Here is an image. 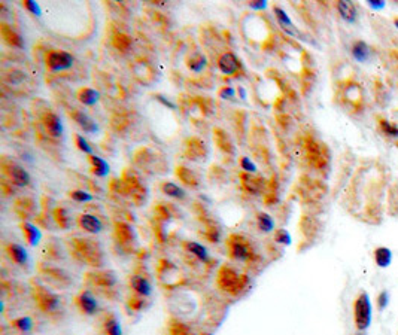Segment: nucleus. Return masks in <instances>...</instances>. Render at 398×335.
I'll list each match as a JSON object with an SVG mask.
<instances>
[{"instance_id":"obj_45","label":"nucleus","mask_w":398,"mask_h":335,"mask_svg":"<svg viewBox=\"0 0 398 335\" xmlns=\"http://www.w3.org/2000/svg\"><path fill=\"white\" fill-rule=\"evenodd\" d=\"M240 166H242V168H243L246 173L253 174L255 171H257V166H255L248 157H242V158H240Z\"/></svg>"},{"instance_id":"obj_1","label":"nucleus","mask_w":398,"mask_h":335,"mask_svg":"<svg viewBox=\"0 0 398 335\" xmlns=\"http://www.w3.org/2000/svg\"><path fill=\"white\" fill-rule=\"evenodd\" d=\"M72 241L69 243L70 246V253L81 262H85L93 267H99L103 264L105 256L103 251L97 241L91 238H70Z\"/></svg>"},{"instance_id":"obj_30","label":"nucleus","mask_w":398,"mask_h":335,"mask_svg":"<svg viewBox=\"0 0 398 335\" xmlns=\"http://www.w3.org/2000/svg\"><path fill=\"white\" fill-rule=\"evenodd\" d=\"M375 261L377 264V267L380 268H386L391 265L392 262V252L389 248H385V246H380L375 251Z\"/></svg>"},{"instance_id":"obj_18","label":"nucleus","mask_w":398,"mask_h":335,"mask_svg":"<svg viewBox=\"0 0 398 335\" xmlns=\"http://www.w3.org/2000/svg\"><path fill=\"white\" fill-rule=\"evenodd\" d=\"M337 11L342 17L343 21H346L348 24H354L358 20V12L356 8L352 2H348V0H342V2L337 3Z\"/></svg>"},{"instance_id":"obj_19","label":"nucleus","mask_w":398,"mask_h":335,"mask_svg":"<svg viewBox=\"0 0 398 335\" xmlns=\"http://www.w3.org/2000/svg\"><path fill=\"white\" fill-rule=\"evenodd\" d=\"M352 57L356 60L358 63H367L368 60L372 58V48L367 45L364 41H356L352 43Z\"/></svg>"},{"instance_id":"obj_28","label":"nucleus","mask_w":398,"mask_h":335,"mask_svg":"<svg viewBox=\"0 0 398 335\" xmlns=\"http://www.w3.org/2000/svg\"><path fill=\"white\" fill-rule=\"evenodd\" d=\"M185 248H187V252H189L191 255H194L198 261L206 262L209 259L208 249L203 245H200V243H197V241H187L185 243Z\"/></svg>"},{"instance_id":"obj_37","label":"nucleus","mask_w":398,"mask_h":335,"mask_svg":"<svg viewBox=\"0 0 398 335\" xmlns=\"http://www.w3.org/2000/svg\"><path fill=\"white\" fill-rule=\"evenodd\" d=\"M12 326L17 329V331H20V332H22V334H28V332H32V329H33V320L28 317V316H21V317H17V319H14L12 322Z\"/></svg>"},{"instance_id":"obj_52","label":"nucleus","mask_w":398,"mask_h":335,"mask_svg":"<svg viewBox=\"0 0 398 335\" xmlns=\"http://www.w3.org/2000/svg\"><path fill=\"white\" fill-rule=\"evenodd\" d=\"M394 24H395V27H397V28H398V17H397V18H395V20H394Z\"/></svg>"},{"instance_id":"obj_51","label":"nucleus","mask_w":398,"mask_h":335,"mask_svg":"<svg viewBox=\"0 0 398 335\" xmlns=\"http://www.w3.org/2000/svg\"><path fill=\"white\" fill-rule=\"evenodd\" d=\"M157 99H158V100H160V102H161V103H163L164 106H168L170 109H175V107H176V106H175V105H173L172 102H168V100H166V99H164L163 96H157Z\"/></svg>"},{"instance_id":"obj_32","label":"nucleus","mask_w":398,"mask_h":335,"mask_svg":"<svg viewBox=\"0 0 398 335\" xmlns=\"http://www.w3.org/2000/svg\"><path fill=\"white\" fill-rule=\"evenodd\" d=\"M90 163H91V167H93V173L96 176H99V177L107 176V173H109V164L103 158H100V157H97V155L93 154V155H90Z\"/></svg>"},{"instance_id":"obj_9","label":"nucleus","mask_w":398,"mask_h":335,"mask_svg":"<svg viewBox=\"0 0 398 335\" xmlns=\"http://www.w3.org/2000/svg\"><path fill=\"white\" fill-rule=\"evenodd\" d=\"M76 306H78V309H79L84 314H88V316L96 314V313H97V309H99L97 299H96V296H94L90 291H82V292L76 296Z\"/></svg>"},{"instance_id":"obj_43","label":"nucleus","mask_w":398,"mask_h":335,"mask_svg":"<svg viewBox=\"0 0 398 335\" xmlns=\"http://www.w3.org/2000/svg\"><path fill=\"white\" fill-rule=\"evenodd\" d=\"M274 240H276L277 243H280V245L290 246V245H291V234H290L287 230L280 228V230H277V231L274 232Z\"/></svg>"},{"instance_id":"obj_13","label":"nucleus","mask_w":398,"mask_h":335,"mask_svg":"<svg viewBox=\"0 0 398 335\" xmlns=\"http://www.w3.org/2000/svg\"><path fill=\"white\" fill-rule=\"evenodd\" d=\"M78 224L84 231H87L90 234H99L103 230L102 221L94 215H88V213H84V215H81L78 218Z\"/></svg>"},{"instance_id":"obj_41","label":"nucleus","mask_w":398,"mask_h":335,"mask_svg":"<svg viewBox=\"0 0 398 335\" xmlns=\"http://www.w3.org/2000/svg\"><path fill=\"white\" fill-rule=\"evenodd\" d=\"M70 198L78 201V203H87V201H91L93 200V195L88 194V192H85L82 189H75V191H70L69 192Z\"/></svg>"},{"instance_id":"obj_10","label":"nucleus","mask_w":398,"mask_h":335,"mask_svg":"<svg viewBox=\"0 0 398 335\" xmlns=\"http://www.w3.org/2000/svg\"><path fill=\"white\" fill-rule=\"evenodd\" d=\"M115 237L123 248H131L136 243V232L133 227L124 222H118L115 228Z\"/></svg>"},{"instance_id":"obj_39","label":"nucleus","mask_w":398,"mask_h":335,"mask_svg":"<svg viewBox=\"0 0 398 335\" xmlns=\"http://www.w3.org/2000/svg\"><path fill=\"white\" fill-rule=\"evenodd\" d=\"M187 146H188V149H189V154H191V155L205 158V152H203L205 143H203V142L197 140V139H191V140H189V145H187Z\"/></svg>"},{"instance_id":"obj_14","label":"nucleus","mask_w":398,"mask_h":335,"mask_svg":"<svg viewBox=\"0 0 398 335\" xmlns=\"http://www.w3.org/2000/svg\"><path fill=\"white\" fill-rule=\"evenodd\" d=\"M130 288L142 298H149L152 293V286L149 280L144 276H133L130 279Z\"/></svg>"},{"instance_id":"obj_50","label":"nucleus","mask_w":398,"mask_h":335,"mask_svg":"<svg viewBox=\"0 0 398 335\" xmlns=\"http://www.w3.org/2000/svg\"><path fill=\"white\" fill-rule=\"evenodd\" d=\"M249 6H251L252 9H258V11H261V9H266L267 3H266V2H263V0H257V2H252Z\"/></svg>"},{"instance_id":"obj_16","label":"nucleus","mask_w":398,"mask_h":335,"mask_svg":"<svg viewBox=\"0 0 398 335\" xmlns=\"http://www.w3.org/2000/svg\"><path fill=\"white\" fill-rule=\"evenodd\" d=\"M70 116L73 118L75 123L85 131V133H94L97 131V124L94 123V121L87 115V113H84L81 110H72L70 112Z\"/></svg>"},{"instance_id":"obj_26","label":"nucleus","mask_w":398,"mask_h":335,"mask_svg":"<svg viewBox=\"0 0 398 335\" xmlns=\"http://www.w3.org/2000/svg\"><path fill=\"white\" fill-rule=\"evenodd\" d=\"M45 274H46V277H48L49 280H54V285H57V286H63V288H66V286L70 285V279H69V276H67V274H66L63 270H59V268H49V270L45 271Z\"/></svg>"},{"instance_id":"obj_5","label":"nucleus","mask_w":398,"mask_h":335,"mask_svg":"<svg viewBox=\"0 0 398 335\" xmlns=\"http://www.w3.org/2000/svg\"><path fill=\"white\" fill-rule=\"evenodd\" d=\"M33 298L38 304V307L45 313H55L62 307L60 296L48 291L45 286L39 283H33Z\"/></svg>"},{"instance_id":"obj_21","label":"nucleus","mask_w":398,"mask_h":335,"mask_svg":"<svg viewBox=\"0 0 398 335\" xmlns=\"http://www.w3.org/2000/svg\"><path fill=\"white\" fill-rule=\"evenodd\" d=\"M6 253L18 265H25L28 261L27 251L21 245H18V243H9V245L6 246Z\"/></svg>"},{"instance_id":"obj_35","label":"nucleus","mask_w":398,"mask_h":335,"mask_svg":"<svg viewBox=\"0 0 398 335\" xmlns=\"http://www.w3.org/2000/svg\"><path fill=\"white\" fill-rule=\"evenodd\" d=\"M52 215H54V219H55L57 225H59L60 228L67 230V228L70 227L72 219H70V216H69V211H67L64 207H57V209L54 210Z\"/></svg>"},{"instance_id":"obj_31","label":"nucleus","mask_w":398,"mask_h":335,"mask_svg":"<svg viewBox=\"0 0 398 335\" xmlns=\"http://www.w3.org/2000/svg\"><path fill=\"white\" fill-rule=\"evenodd\" d=\"M213 139L215 142L218 143V146L224 150V152H229V154H234V146H233V142L230 140V137L227 136L222 130H215L213 131Z\"/></svg>"},{"instance_id":"obj_6","label":"nucleus","mask_w":398,"mask_h":335,"mask_svg":"<svg viewBox=\"0 0 398 335\" xmlns=\"http://www.w3.org/2000/svg\"><path fill=\"white\" fill-rule=\"evenodd\" d=\"M75 58L66 51H49L45 58V64L51 72L67 70L73 66Z\"/></svg>"},{"instance_id":"obj_15","label":"nucleus","mask_w":398,"mask_h":335,"mask_svg":"<svg viewBox=\"0 0 398 335\" xmlns=\"http://www.w3.org/2000/svg\"><path fill=\"white\" fill-rule=\"evenodd\" d=\"M273 12H274L276 18H277V22L280 24V27H282L283 30H285L287 33L294 35V36H298V38H303L301 33L295 28V25H294V22L291 21V18L288 17V14H287L285 11H283L282 8L274 6V8H273Z\"/></svg>"},{"instance_id":"obj_3","label":"nucleus","mask_w":398,"mask_h":335,"mask_svg":"<svg viewBox=\"0 0 398 335\" xmlns=\"http://www.w3.org/2000/svg\"><path fill=\"white\" fill-rule=\"evenodd\" d=\"M227 248L233 259L248 262L255 258V249L252 241L243 234H231L227 240Z\"/></svg>"},{"instance_id":"obj_48","label":"nucleus","mask_w":398,"mask_h":335,"mask_svg":"<svg viewBox=\"0 0 398 335\" xmlns=\"http://www.w3.org/2000/svg\"><path fill=\"white\" fill-rule=\"evenodd\" d=\"M24 8H25L27 11H30L32 14H35V15H41V8H39V5H38L36 2H32V0H25V2H24Z\"/></svg>"},{"instance_id":"obj_27","label":"nucleus","mask_w":398,"mask_h":335,"mask_svg":"<svg viewBox=\"0 0 398 335\" xmlns=\"http://www.w3.org/2000/svg\"><path fill=\"white\" fill-rule=\"evenodd\" d=\"M176 176L184 182L185 185H188V187H191V188H197L198 185H200V180H198V176L194 173V171H191L189 168H187V167H178L176 168Z\"/></svg>"},{"instance_id":"obj_11","label":"nucleus","mask_w":398,"mask_h":335,"mask_svg":"<svg viewBox=\"0 0 398 335\" xmlns=\"http://www.w3.org/2000/svg\"><path fill=\"white\" fill-rule=\"evenodd\" d=\"M43 127H45V131L51 137H60L63 134L62 119L59 118V115L54 113V112L45 113V116H43Z\"/></svg>"},{"instance_id":"obj_25","label":"nucleus","mask_w":398,"mask_h":335,"mask_svg":"<svg viewBox=\"0 0 398 335\" xmlns=\"http://www.w3.org/2000/svg\"><path fill=\"white\" fill-rule=\"evenodd\" d=\"M35 209H36L35 201L30 198H21L17 201V206H15V210L21 218H33Z\"/></svg>"},{"instance_id":"obj_23","label":"nucleus","mask_w":398,"mask_h":335,"mask_svg":"<svg viewBox=\"0 0 398 335\" xmlns=\"http://www.w3.org/2000/svg\"><path fill=\"white\" fill-rule=\"evenodd\" d=\"M21 231H22V234H24L27 243H28L30 246H36L38 243L41 241V238H42L41 230H39L36 225H33L32 222H28V221H25V222L21 224Z\"/></svg>"},{"instance_id":"obj_12","label":"nucleus","mask_w":398,"mask_h":335,"mask_svg":"<svg viewBox=\"0 0 398 335\" xmlns=\"http://www.w3.org/2000/svg\"><path fill=\"white\" fill-rule=\"evenodd\" d=\"M218 67L224 75H234L239 70V60L233 52H225L219 60H218Z\"/></svg>"},{"instance_id":"obj_7","label":"nucleus","mask_w":398,"mask_h":335,"mask_svg":"<svg viewBox=\"0 0 398 335\" xmlns=\"http://www.w3.org/2000/svg\"><path fill=\"white\" fill-rule=\"evenodd\" d=\"M2 166H3L5 174L11 180V184H14L15 187H27V185H30L32 177H30V174H28V171L24 167H21L20 164H17L14 161H8V160H3Z\"/></svg>"},{"instance_id":"obj_53","label":"nucleus","mask_w":398,"mask_h":335,"mask_svg":"<svg viewBox=\"0 0 398 335\" xmlns=\"http://www.w3.org/2000/svg\"><path fill=\"white\" fill-rule=\"evenodd\" d=\"M356 335H364V334H356Z\"/></svg>"},{"instance_id":"obj_33","label":"nucleus","mask_w":398,"mask_h":335,"mask_svg":"<svg viewBox=\"0 0 398 335\" xmlns=\"http://www.w3.org/2000/svg\"><path fill=\"white\" fill-rule=\"evenodd\" d=\"M103 329H105V334L106 335H123V328H121V323L120 320L110 314L106 317L105 323H103Z\"/></svg>"},{"instance_id":"obj_24","label":"nucleus","mask_w":398,"mask_h":335,"mask_svg":"<svg viewBox=\"0 0 398 335\" xmlns=\"http://www.w3.org/2000/svg\"><path fill=\"white\" fill-rule=\"evenodd\" d=\"M100 93L93 88H81L78 91V100L85 106H93L99 102Z\"/></svg>"},{"instance_id":"obj_46","label":"nucleus","mask_w":398,"mask_h":335,"mask_svg":"<svg viewBox=\"0 0 398 335\" xmlns=\"http://www.w3.org/2000/svg\"><path fill=\"white\" fill-rule=\"evenodd\" d=\"M389 304V293L386 291H382L377 296V307L379 310H385Z\"/></svg>"},{"instance_id":"obj_38","label":"nucleus","mask_w":398,"mask_h":335,"mask_svg":"<svg viewBox=\"0 0 398 335\" xmlns=\"http://www.w3.org/2000/svg\"><path fill=\"white\" fill-rule=\"evenodd\" d=\"M112 43H113V46H115L117 49H120V51H127L131 46V39H130V36L120 33V35H117L115 38H113Z\"/></svg>"},{"instance_id":"obj_2","label":"nucleus","mask_w":398,"mask_h":335,"mask_svg":"<svg viewBox=\"0 0 398 335\" xmlns=\"http://www.w3.org/2000/svg\"><path fill=\"white\" fill-rule=\"evenodd\" d=\"M248 283H249V279L245 274L239 272L236 268L230 265H222L218 271V276H216L218 288L230 295H239L248 288Z\"/></svg>"},{"instance_id":"obj_47","label":"nucleus","mask_w":398,"mask_h":335,"mask_svg":"<svg viewBox=\"0 0 398 335\" xmlns=\"http://www.w3.org/2000/svg\"><path fill=\"white\" fill-rule=\"evenodd\" d=\"M218 96H219L221 99H233V97L236 96V91H234V88L225 85V86H222V88L219 89Z\"/></svg>"},{"instance_id":"obj_36","label":"nucleus","mask_w":398,"mask_h":335,"mask_svg":"<svg viewBox=\"0 0 398 335\" xmlns=\"http://www.w3.org/2000/svg\"><path fill=\"white\" fill-rule=\"evenodd\" d=\"M257 224H258L260 231H263V232H272L274 230V221L266 211H260L257 215Z\"/></svg>"},{"instance_id":"obj_4","label":"nucleus","mask_w":398,"mask_h":335,"mask_svg":"<svg viewBox=\"0 0 398 335\" xmlns=\"http://www.w3.org/2000/svg\"><path fill=\"white\" fill-rule=\"evenodd\" d=\"M372 301L367 292H362L358 295L354 304V319H355V326L358 331L364 332L370 328L372 323Z\"/></svg>"},{"instance_id":"obj_20","label":"nucleus","mask_w":398,"mask_h":335,"mask_svg":"<svg viewBox=\"0 0 398 335\" xmlns=\"http://www.w3.org/2000/svg\"><path fill=\"white\" fill-rule=\"evenodd\" d=\"M0 33H2V38L3 41L11 45V46H15V48H22L24 46V41L21 38V35L18 32H15V30L8 25V24H2V27H0Z\"/></svg>"},{"instance_id":"obj_22","label":"nucleus","mask_w":398,"mask_h":335,"mask_svg":"<svg viewBox=\"0 0 398 335\" xmlns=\"http://www.w3.org/2000/svg\"><path fill=\"white\" fill-rule=\"evenodd\" d=\"M242 179V187L246 192L249 194H258L261 189H263V180L260 177H255L253 174L251 173H243L240 176Z\"/></svg>"},{"instance_id":"obj_34","label":"nucleus","mask_w":398,"mask_h":335,"mask_svg":"<svg viewBox=\"0 0 398 335\" xmlns=\"http://www.w3.org/2000/svg\"><path fill=\"white\" fill-rule=\"evenodd\" d=\"M187 64H188L189 70H192L195 73H200L206 67V57L203 54H200V52H195L188 58Z\"/></svg>"},{"instance_id":"obj_8","label":"nucleus","mask_w":398,"mask_h":335,"mask_svg":"<svg viewBox=\"0 0 398 335\" xmlns=\"http://www.w3.org/2000/svg\"><path fill=\"white\" fill-rule=\"evenodd\" d=\"M93 286H96L99 291H112L117 286V277L113 271H97L93 274H88Z\"/></svg>"},{"instance_id":"obj_44","label":"nucleus","mask_w":398,"mask_h":335,"mask_svg":"<svg viewBox=\"0 0 398 335\" xmlns=\"http://www.w3.org/2000/svg\"><path fill=\"white\" fill-rule=\"evenodd\" d=\"M380 126H382V130L385 131V134H388V136H391V137H398V127H397V126L388 123L386 119L380 121Z\"/></svg>"},{"instance_id":"obj_49","label":"nucleus","mask_w":398,"mask_h":335,"mask_svg":"<svg viewBox=\"0 0 398 335\" xmlns=\"http://www.w3.org/2000/svg\"><path fill=\"white\" fill-rule=\"evenodd\" d=\"M368 6H370L372 9L379 11V9L385 8V2H380V0H370V2H368Z\"/></svg>"},{"instance_id":"obj_17","label":"nucleus","mask_w":398,"mask_h":335,"mask_svg":"<svg viewBox=\"0 0 398 335\" xmlns=\"http://www.w3.org/2000/svg\"><path fill=\"white\" fill-rule=\"evenodd\" d=\"M126 185H127L130 194L133 195L134 201L139 203L142 198H145L147 191H145V187H142V184H140V177H139V176H136L134 173H130V177L126 179Z\"/></svg>"},{"instance_id":"obj_29","label":"nucleus","mask_w":398,"mask_h":335,"mask_svg":"<svg viewBox=\"0 0 398 335\" xmlns=\"http://www.w3.org/2000/svg\"><path fill=\"white\" fill-rule=\"evenodd\" d=\"M161 189L167 197H172L175 200H184L187 197V192L184 191V188L173 184V182H164L161 185Z\"/></svg>"},{"instance_id":"obj_42","label":"nucleus","mask_w":398,"mask_h":335,"mask_svg":"<svg viewBox=\"0 0 398 335\" xmlns=\"http://www.w3.org/2000/svg\"><path fill=\"white\" fill-rule=\"evenodd\" d=\"M170 334L172 335H191L189 328L182 322H173L170 326Z\"/></svg>"},{"instance_id":"obj_40","label":"nucleus","mask_w":398,"mask_h":335,"mask_svg":"<svg viewBox=\"0 0 398 335\" xmlns=\"http://www.w3.org/2000/svg\"><path fill=\"white\" fill-rule=\"evenodd\" d=\"M75 142H76V146H78V149H81L84 154H88V155H93V147H91V145L88 143V140L85 139L84 136H81V134H76L75 136Z\"/></svg>"}]
</instances>
